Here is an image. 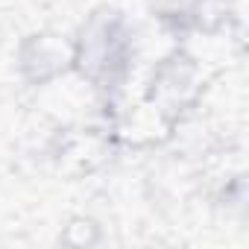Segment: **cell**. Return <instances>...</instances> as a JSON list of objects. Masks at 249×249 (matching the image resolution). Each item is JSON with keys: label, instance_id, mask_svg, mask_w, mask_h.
Segmentation results:
<instances>
[{"label": "cell", "instance_id": "obj_1", "mask_svg": "<svg viewBox=\"0 0 249 249\" xmlns=\"http://www.w3.org/2000/svg\"><path fill=\"white\" fill-rule=\"evenodd\" d=\"M120 38L114 36V30L111 27H103V30H97V36H88L85 41H82V50H79V65H82V71L88 73V76H94L97 79V73L103 71H111L114 65H117V59H120Z\"/></svg>", "mask_w": 249, "mask_h": 249}]
</instances>
